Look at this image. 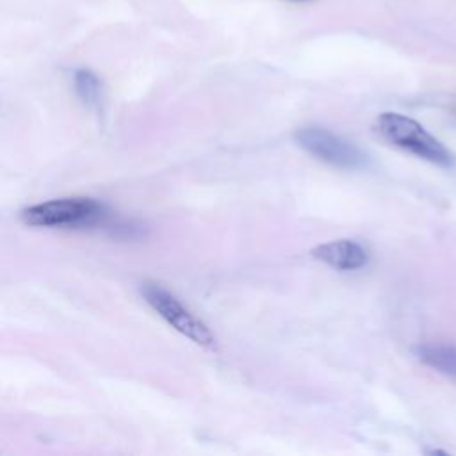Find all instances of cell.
Here are the masks:
<instances>
[{"label":"cell","instance_id":"obj_1","mask_svg":"<svg viewBox=\"0 0 456 456\" xmlns=\"http://www.w3.org/2000/svg\"><path fill=\"white\" fill-rule=\"evenodd\" d=\"M107 217L105 205L91 198H57L27 207L21 221L39 228H86Z\"/></svg>","mask_w":456,"mask_h":456},{"label":"cell","instance_id":"obj_2","mask_svg":"<svg viewBox=\"0 0 456 456\" xmlns=\"http://www.w3.org/2000/svg\"><path fill=\"white\" fill-rule=\"evenodd\" d=\"M376 128L381 134V137H385L388 142L424 160L445 167L452 164L451 151L436 137H433L420 123L408 116L397 112H383L376 121Z\"/></svg>","mask_w":456,"mask_h":456},{"label":"cell","instance_id":"obj_3","mask_svg":"<svg viewBox=\"0 0 456 456\" xmlns=\"http://www.w3.org/2000/svg\"><path fill=\"white\" fill-rule=\"evenodd\" d=\"M141 294L144 301L159 314V317H162L173 330L200 346H214L216 338L208 326L201 319H198L189 308H185L171 292L157 283H144L141 287Z\"/></svg>","mask_w":456,"mask_h":456},{"label":"cell","instance_id":"obj_4","mask_svg":"<svg viewBox=\"0 0 456 456\" xmlns=\"http://www.w3.org/2000/svg\"><path fill=\"white\" fill-rule=\"evenodd\" d=\"M296 141L312 157L337 167L354 169L362 167L367 160L354 144L321 126L299 128L296 132Z\"/></svg>","mask_w":456,"mask_h":456},{"label":"cell","instance_id":"obj_5","mask_svg":"<svg viewBox=\"0 0 456 456\" xmlns=\"http://www.w3.org/2000/svg\"><path fill=\"white\" fill-rule=\"evenodd\" d=\"M312 256L338 271L362 269L369 260L367 249L353 239H337L322 242L312 249Z\"/></svg>","mask_w":456,"mask_h":456},{"label":"cell","instance_id":"obj_6","mask_svg":"<svg viewBox=\"0 0 456 456\" xmlns=\"http://www.w3.org/2000/svg\"><path fill=\"white\" fill-rule=\"evenodd\" d=\"M420 362L440 374L456 379V347L447 344H422L417 347Z\"/></svg>","mask_w":456,"mask_h":456},{"label":"cell","instance_id":"obj_7","mask_svg":"<svg viewBox=\"0 0 456 456\" xmlns=\"http://www.w3.org/2000/svg\"><path fill=\"white\" fill-rule=\"evenodd\" d=\"M73 84H75V91L78 94V98L89 105V107H96L100 103L102 98V84L98 80V77L89 71V69H77L73 75Z\"/></svg>","mask_w":456,"mask_h":456}]
</instances>
